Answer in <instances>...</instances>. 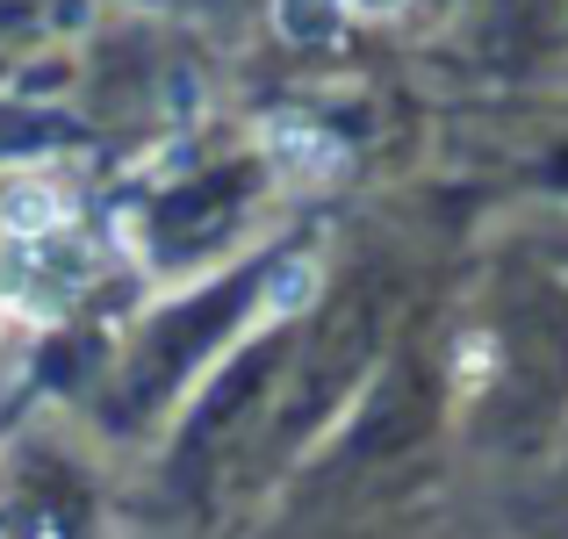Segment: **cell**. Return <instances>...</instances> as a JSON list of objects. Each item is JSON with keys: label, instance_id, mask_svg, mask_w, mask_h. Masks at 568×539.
<instances>
[{"label": "cell", "instance_id": "6da1fadb", "mask_svg": "<svg viewBox=\"0 0 568 539\" xmlns=\"http://www.w3.org/2000/svg\"><path fill=\"white\" fill-rule=\"evenodd\" d=\"M87 245L80 231L65 237H37V245H0V303L22 309V317H58L72 295L87 288Z\"/></svg>", "mask_w": 568, "mask_h": 539}, {"label": "cell", "instance_id": "8992f818", "mask_svg": "<svg viewBox=\"0 0 568 539\" xmlns=\"http://www.w3.org/2000/svg\"><path fill=\"white\" fill-rule=\"evenodd\" d=\"M403 8H410V0H346V14H361V22H396Z\"/></svg>", "mask_w": 568, "mask_h": 539}, {"label": "cell", "instance_id": "277c9868", "mask_svg": "<svg viewBox=\"0 0 568 539\" xmlns=\"http://www.w3.org/2000/svg\"><path fill=\"white\" fill-rule=\"evenodd\" d=\"M338 29H346V0H274V37L295 51L338 43Z\"/></svg>", "mask_w": 568, "mask_h": 539}, {"label": "cell", "instance_id": "7a4b0ae2", "mask_svg": "<svg viewBox=\"0 0 568 539\" xmlns=\"http://www.w3.org/2000/svg\"><path fill=\"white\" fill-rule=\"evenodd\" d=\"M260 152L274 159L281 173H295V180L346 173V144H338L332 130H317L310 115H266V123H260Z\"/></svg>", "mask_w": 568, "mask_h": 539}, {"label": "cell", "instance_id": "5b68a950", "mask_svg": "<svg viewBox=\"0 0 568 539\" xmlns=\"http://www.w3.org/2000/svg\"><path fill=\"white\" fill-rule=\"evenodd\" d=\"M317 274H324V266L310 260V252L281 260L274 274H266V288H260V317H295V309H310V303H317Z\"/></svg>", "mask_w": 568, "mask_h": 539}, {"label": "cell", "instance_id": "3957f363", "mask_svg": "<svg viewBox=\"0 0 568 539\" xmlns=\"http://www.w3.org/2000/svg\"><path fill=\"white\" fill-rule=\"evenodd\" d=\"M72 231V194L58 180H14L0 194V245H37V237Z\"/></svg>", "mask_w": 568, "mask_h": 539}]
</instances>
